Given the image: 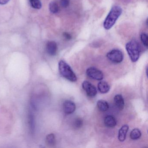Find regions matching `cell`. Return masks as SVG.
<instances>
[{"instance_id": "cell-1", "label": "cell", "mask_w": 148, "mask_h": 148, "mask_svg": "<svg viewBox=\"0 0 148 148\" xmlns=\"http://www.w3.org/2000/svg\"><path fill=\"white\" fill-rule=\"evenodd\" d=\"M122 13V9L120 7L114 6L111 9L103 23L105 29L109 30L114 25L118 18Z\"/></svg>"}, {"instance_id": "cell-2", "label": "cell", "mask_w": 148, "mask_h": 148, "mask_svg": "<svg viewBox=\"0 0 148 148\" xmlns=\"http://www.w3.org/2000/svg\"><path fill=\"white\" fill-rule=\"evenodd\" d=\"M59 70L60 74L71 82H76L77 77L71 66L64 60H60L59 63Z\"/></svg>"}, {"instance_id": "cell-3", "label": "cell", "mask_w": 148, "mask_h": 148, "mask_svg": "<svg viewBox=\"0 0 148 148\" xmlns=\"http://www.w3.org/2000/svg\"><path fill=\"white\" fill-rule=\"evenodd\" d=\"M125 48L131 60L133 62H136L139 58L140 53L138 43L136 40H131L126 44Z\"/></svg>"}, {"instance_id": "cell-4", "label": "cell", "mask_w": 148, "mask_h": 148, "mask_svg": "<svg viewBox=\"0 0 148 148\" xmlns=\"http://www.w3.org/2000/svg\"><path fill=\"white\" fill-rule=\"evenodd\" d=\"M106 57L109 60L116 64L121 63L123 59V53L118 50H112L109 52Z\"/></svg>"}, {"instance_id": "cell-5", "label": "cell", "mask_w": 148, "mask_h": 148, "mask_svg": "<svg viewBox=\"0 0 148 148\" xmlns=\"http://www.w3.org/2000/svg\"><path fill=\"white\" fill-rule=\"evenodd\" d=\"M87 76L97 80H101L103 78V74L102 71L95 67H90L87 69L86 71Z\"/></svg>"}, {"instance_id": "cell-6", "label": "cell", "mask_w": 148, "mask_h": 148, "mask_svg": "<svg viewBox=\"0 0 148 148\" xmlns=\"http://www.w3.org/2000/svg\"><path fill=\"white\" fill-rule=\"evenodd\" d=\"M82 87L88 97H94L97 95V92L96 87L88 81H84L82 84Z\"/></svg>"}, {"instance_id": "cell-7", "label": "cell", "mask_w": 148, "mask_h": 148, "mask_svg": "<svg viewBox=\"0 0 148 148\" xmlns=\"http://www.w3.org/2000/svg\"><path fill=\"white\" fill-rule=\"evenodd\" d=\"M63 108L66 114H71L73 113L76 110V105L73 101L66 100L64 103Z\"/></svg>"}, {"instance_id": "cell-8", "label": "cell", "mask_w": 148, "mask_h": 148, "mask_svg": "<svg viewBox=\"0 0 148 148\" xmlns=\"http://www.w3.org/2000/svg\"><path fill=\"white\" fill-rule=\"evenodd\" d=\"M47 52L49 55L54 56L58 51V45L57 43L53 41H49L47 44Z\"/></svg>"}, {"instance_id": "cell-9", "label": "cell", "mask_w": 148, "mask_h": 148, "mask_svg": "<svg viewBox=\"0 0 148 148\" xmlns=\"http://www.w3.org/2000/svg\"><path fill=\"white\" fill-rule=\"evenodd\" d=\"M129 129V126L127 125H125L120 128L118 134V139L119 141L122 142L125 141Z\"/></svg>"}, {"instance_id": "cell-10", "label": "cell", "mask_w": 148, "mask_h": 148, "mask_svg": "<svg viewBox=\"0 0 148 148\" xmlns=\"http://www.w3.org/2000/svg\"><path fill=\"white\" fill-rule=\"evenodd\" d=\"M114 103L119 110H122L124 107V100L123 96L120 94L116 95L114 98Z\"/></svg>"}, {"instance_id": "cell-11", "label": "cell", "mask_w": 148, "mask_h": 148, "mask_svg": "<svg viewBox=\"0 0 148 148\" xmlns=\"http://www.w3.org/2000/svg\"><path fill=\"white\" fill-rule=\"evenodd\" d=\"M104 123L107 127L113 128L116 125V120L113 116L108 115L105 118Z\"/></svg>"}, {"instance_id": "cell-12", "label": "cell", "mask_w": 148, "mask_h": 148, "mask_svg": "<svg viewBox=\"0 0 148 148\" xmlns=\"http://www.w3.org/2000/svg\"><path fill=\"white\" fill-rule=\"evenodd\" d=\"M98 89L101 93H106L110 90V86L107 82L101 81L98 84Z\"/></svg>"}, {"instance_id": "cell-13", "label": "cell", "mask_w": 148, "mask_h": 148, "mask_svg": "<svg viewBox=\"0 0 148 148\" xmlns=\"http://www.w3.org/2000/svg\"><path fill=\"white\" fill-rule=\"evenodd\" d=\"M97 106L99 110L103 112L108 110L109 108L108 103L106 101L103 100H99L97 103Z\"/></svg>"}, {"instance_id": "cell-14", "label": "cell", "mask_w": 148, "mask_h": 148, "mask_svg": "<svg viewBox=\"0 0 148 148\" xmlns=\"http://www.w3.org/2000/svg\"><path fill=\"white\" fill-rule=\"evenodd\" d=\"M46 143L50 146H53L56 144L55 135L53 133L49 134L46 137Z\"/></svg>"}, {"instance_id": "cell-15", "label": "cell", "mask_w": 148, "mask_h": 148, "mask_svg": "<svg viewBox=\"0 0 148 148\" xmlns=\"http://www.w3.org/2000/svg\"><path fill=\"white\" fill-rule=\"evenodd\" d=\"M141 135L142 133L139 129H134L131 132L130 137L132 140H137L140 138Z\"/></svg>"}, {"instance_id": "cell-16", "label": "cell", "mask_w": 148, "mask_h": 148, "mask_svg": "<svg viewBox=\"0 0 148 148\" xmlns=\"http://www.w3.org/2000/svg\"><path fill=\"white\" fill-rule=\"evenodd\" d=\"M49 10L52 13H57L59 11L58 5L56 2L52 1L49 4Z\"/></svg>"}, {"instance_id": "cell-17", "label": "cell", "mask_w": 148, "mask_h": 148, "mask_svg": "<svg viewBox=\"0 0 148 148\" xmlns=\"http://www.w3.org/2000/svg\"><path fill=\"white\" fill-rule=\"evenodd\" d=\"M31 5L34 9H40L41 8L42 4L40 0H29Z\"/></svg>"}, {"instance_id": "cell-18", "label": "cell", "mask_w": 148, "mask_h": 148, "mask_svg": "<svg viewBox=\"0 0 148 148\" xmlns=\"http://www.w3.org/2000/svg\"><path fill=\"white\" fill-rule=\"evenodd\" d=\"M140 38L142 43L146 47L148 46V37L147 34L143 33L140 35Z\"/></svg>"}, {"instance_id": "cell-19", "label": "cell", "mask_w": 148, "mask_h": 148, "mask_svg": "<svg viewBox=\"0 0 148 148\" xmlns=\"http://www.w3.org/2000/svg\"><path fill=\"white\" fill-rule=\"evenodd\" d=\"M74 126L77 128H81L83 125V121L81 119L79 118L76 119L74 122Z\"/></svg>"}, {"instance_id": "cell-20", "label": "cell", "mask_w": 148, "mask_h": 148, "mask_svg": "<svg viewBox=\"0 0 148 148\" xmlns=\"http://www.w3.org/2000/svg\"><path fill=\"white\" fill-rule=\"evenodd\" d=\"M70 4V0H61L60 5L63 8H67Z\"/></svg>"}, {"instance_id": "cell-21", "label": "cell", "mask_w": 148, "mask_h": 148, "mask_svg": "<svg viewBox=\"0 0 148 148\" xmlns=\"http://www.w3.org/2000/svg\"><path fill=\"white\" fill-rule=\"evenodd\" d=\"M29 121H30V125H31V129H32V130H33L34 128V118L32 115H30Z\"/></svg>"}, {"instance_id": "cell-22", "label": "cell", "mask_w": 148, "mask_h": 148, "mask_svg": "<svg viewBox=\"0 0 148 148\" xmlns=\"http://www.w3.org/2000/svg\"><path fill=\"white\" fill-rule=\"evenodd\" d=\"M63 36H64V38L66 39L67 40H71L72 38L71 34L67 33H64V34H63Z\"/></svg>"}, {"instance_id": "cell-23", "label": "cell", "mask_w": 148, "mask_h": 148, "mask_svg": "<svg viewBox=\"0 0 148 148\" xmlns=\"http://www.w3.org/2000/svg\"><path fill=\"white\" fill-rule=\"evenodd\" d=\"M10 0H0V5H5L9 2Z\"/></svg>"}]
</instances>
